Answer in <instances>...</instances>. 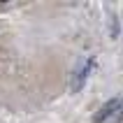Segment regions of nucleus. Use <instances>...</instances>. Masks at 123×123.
Wrapping results in <instances>:
<instances>
[{
	"mask_svg": "<svg viewBox=\"0 0 123 123\" xmlns=\"http://www.w3.org/2000/svg\"><path fill=\"white\" fill-rule=\"evenodd\" d=\"M121 111H123V98H111L109 102L98 111V116H95V121H93V123H107L109 118L118 116Z\"/></svg>",
	"mask_w": 123,
	"mask_h": 123,
	"instance_id": "1",
	"label": "nucleus"
}]
</instances>
